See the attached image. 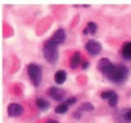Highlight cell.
I'll return each mask as SVG.
<instances>
[{"mask_svg":"<svg viewBox=\"0 0 131 123\" xmlns=\"http://www.w3.org/2000/svg\"><path fill=\"white\" fill-rule=\"evenodd\" d=\"M81 60H83L81 59V54L80 52H75L72 57H71V59H70V67H71V68H73V70H76L80 65Z\"/></svg>","mask_w":131,"mask_h":123,"instance_id":"cell-11","label":"cell"},{"mask_svg":"<svg viewBox=\"0 0 131 123\" xmlns=\"http://www.w3.org/2000/svg\"><path fill=\"white\" fill-rule=\"evenodd\" d=\"M128 75H130V71L126 65L123 64H114L113 70L110 71L106 77L112 83H115V84H122L125 83L127 79H128Z\"/></svg>","mask_w":131,"mask_h":123,"instance_id":"cell-1","label":"cell"},{"mask_svg":"<svg viewBox=\"0 0 131 123\" xmlns=\"http://www.w3.org/2000/svg\"><path fill=\"white\" fill-rule=\"evenodd\" d=\"M113 67H114V64L106 58H102V59H100V62H98V70H100V72L105 76H107L109 73H110Z\"/></svg>","mask_w":131,"mask_h":123,"instance_id":"cell-6","label":"cell"},{"mask_svg":"<svg viewBox=\"0 0 131 123\" xmlns=\"http://www.w3.org/2000/svg\"><path fill=\"white\" fill-rule=\"evenodd\" d=\"M47 123H59V122H58V120H52V119H50Z\"/></svg>","mask_w":131,"mask_h":123,"instance_id":"cell-20","label":"cell"},{"mask_svg":"<svg viewBox=\"0 0 131 123\" xmlns=\"http://www.w3.org/2000/svg\"><path fill=\"white\" fill-rule=\"evenodd\" d=\"M85 50H86V52H88L89 55L96 57V55H98V54L102 51V46H101V43L98 42V41L89 39L88 42L85 43Z\"/></svg>","mask_w":131,"mask_h":123,"instance_id":"cell-4","label":"cell"},{"mask_svg":"<svg viewBox=\"0 0 131 123\" xmlns=\"http://www.w3.org/2000/svg\"><path fill=\"white\" fill-rule=\"evenodd\" d=\"M121 55L126 60H131V42H126L122 49H121Z\"/></svg>","mask_w":131,"mask_h":123,"instance_id":"cell-12","label":"cell"},{"mask_svg":"<svg viewBox=\"0 0 131 123\" xmlns=\"http://www.w3.org/2000/svg\"><path fill=\"white\" fill-rule=\"evenodd\" d=\"M89 67V62H83V64H81V68L83 70H86Z\"/></svg>","mask_w":131,"mask_h":123,"instance_id":"cell-19","label":"cell"},{"mask_svg":"<svg viewBox=\"0 0 131 123\" xmlns=\"http://www.w3.org/2000/svg\"><path fill=\"white\" fill-rule=\"evenodd\" d=\"M131 123V107L130 109H125V110H121L118 113V122L117 123Z\"/></svg>","mask_w":131,"mask_h":123,"instance_id":"cell-10","label":"cell"},{"mask_svg":"<svg viewBox=\"0 0 131 123\" xmlns=\"http://www.w3.org/2000/svg\"><path fill=\"white\" fill-rule=\"evenodd\" d=\"M100 96H101L102 99L107 101V104L112 107H115L118 105V94H117V92H114V91H104Z\"/></svg>","mask_w":131,"mask_h":123,"instance_id":"cell-5","label":"cell"},{"mask_svg":"<svg viewBox=\"0 0 131 123\" xmlns=\"http://www.w3.org/2000/svg\"><path fill=\"white\" fill-rule=\"evenodd\" d=\"M42 52H43V57L45 59L51 63V64H55L59 59V49H58V44H55L54 42H51L50 39L45 42L43 44V49H42Z\"/></svg>","mask_w":131,"mask_h":123,"instance_id":"cell-2","label":"cell"},{"mask_svg":"<svg viewBox=\"0 0 131 123\" xmlns=\"http://www.w3.org/2000/svg\"><path fill=\"white\" fill-rule=\"evenodd\" d=\"M50 41L54 42L55 44H58V46H59V44H62V43H64V41H66V30L64 29H58L51 36Z\"/></svg>","mask_w":131,"mask_h":123,"instance_id":"cell-9","label":"cell"},{"mask_svg":"<svg viewBox=\"0 0 131 123\" xmlns=\"http://www.w3.org/2000/svg\"><path fill=\"white\" fill-rule=\"evenodd\" d=\"M83 110H86V111H93V110H94V107H93V105H92V104L85 102V104H83V105L80 106V109H79L78 111H79V113H81Z\"/></svg>","mask_w":131,"mask_h":123,"instance_id":"cell-17","label":"cell"},{"mask_svg":"<svg viewBox=\"0 0 131 123\" xmlns=\"http://www.w3.org/2000/svg\"><path fill=\"white\" fill-rule=\"evenodd\" d=\"M7 111H8V115L9 117L17 118V117H20L21 114L24 113V107L21 106L20 104H9Z\"/></svg>","mask_w":131,"mask_h":123,"instance_id":"cell-8","label":"cell"},{"mask_svg":"<svg viewBox=\"0 0 131 123\" xmlns=\"http://www.w3.org/2000/svg\"><path fill=\"white\" fill-rule=\"evenodd\" d=\"M36 105H37V107L41 111H46V110L50 109V102L46 101V99H43V98H37L36 99Z\"/></svg>","mask_w":131,"mask_h":123,"instance_id":"cell-15","label":"cell"},{"mask_svg":"<svg viewBox=\"0 0 131 123\" xmlns=\"http://www.w3.org/2000/svg\"><path fill=\"white\" fill-rule=\"evenodd\" d=\"M47 94H49L52 99H55V101H63L64 97H66V93H64L63 89L57 88V86H51V88H49Z\"/></svg>","mask_w":131,"mask_h":123,"instance_id":"cell-7","label":"cell"},{"mask_svg":"<svg viewBox=\"0 0 131 123\" xmlns=\"http://www.w3.org/2000/svg\"><path fill=\"white\" fill-rule=\"evenodd\" d=\"M54 80H55V83L58 85H62L63 83H66V80H67V73H66V71H58L55 75H54Z\"/></svg>","mask_w":131,"mask_h":123,"instance_id":"cell-14","label":"cell"},{"mask_svg":"<svg viewBox=\"0 0 131 123\" xmlns=\"http://www.w3.org/2000/svg\"><path fill=\"white\" fill-rule=\"evenodd\" d=\"M26 70H28V76H29L31 84L36 88L39 86L41 83H42V68H41V65L37 64V63H30V64H28Z\"/></svg>","mask_w":131,"mask_h":123,"instance_id":"cell-3","label":"cell"},{"mask_svg":"<svg viewBox=\"0 0 131 123\" xmlns=\"http://www.w3.org/2000/svg\"><path fill=\"white\" fill-rule=\"evenodd\" d=\"M97 30H98V26H97V24H94V22H88L86 24V26H85V29H84V34L85 36H94L96 33H97Z\"/></svg>","mask_w":131,"mask_h":123,"instance_id":"cell-13","label":"cell"},{"mask_svg":"<svg viewBox=\"0 0 131 123\" xmlns=\"http://www.w3.org/2000/svg\"><path fill=\"white\" fill-rule=\"evenodd\" d=\"M76 101H78V98H76V97H71V98H68L67 101H66V104H67L68 106H71V105L76 104Z\"/></svg>","mask_w":131,"mask_h":123,"instance_id":"cell-18","label":"cell"},{"mask_svg":"<svg viewBox=\"0 0 131 123\" xmlns=\"http://www.w3.org/2000/svg\"><path fill=\"white\" fill-rule=\"evenodd\" d=\"M68 105L66 104V102H62V104H59L57 107H55V113L57 114H64V113H67L68 111Z\"/></svg>","mask_w":131,"mask_h":123,"instance_id":"cell-16","label":"cell"}]
</instances>
